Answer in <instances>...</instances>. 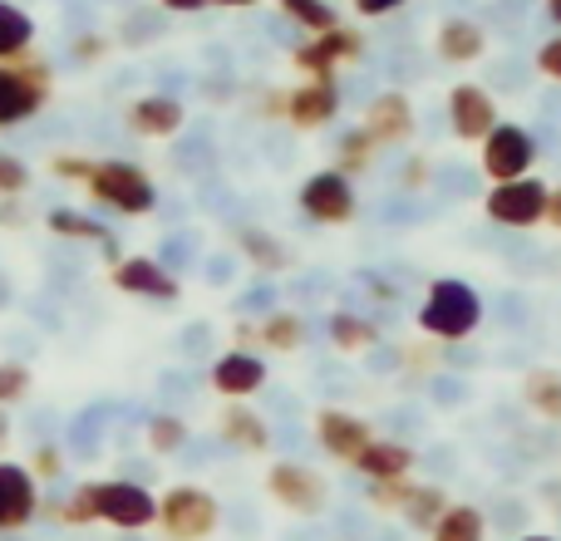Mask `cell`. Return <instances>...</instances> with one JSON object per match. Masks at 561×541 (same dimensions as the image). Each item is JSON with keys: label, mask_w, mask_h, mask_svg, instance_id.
Wrapping results in <instances>:
<instances>
[{"label": "cell", "mask_w": 561, "mask_h": 541, "mask_svg": "<svg viewBox=\"0 0 561 541\" xmlns=\"http://www.w3.org/2000/svg\"><path fill=\"white\" fill-rule=\"evenodd\" d=\"M478 320H483V300H478V290L468 286V280H454V276L434 280L424 310H419V325L434 339H448V345L473 335Z\"/></svg>", "instance_id": "cell-1"}, {"label": "cell", "mask_w": 561, "mask_h": 541, "mask_svg": "<svg viewBox=\"0 0 561 541\" xmlns=\"http://www.w3.org/2000/svg\"><path fill=\"white\" fill-rule=\"evenodd\" d=\"M89 507H94V522H108L118 532H144L158 522V497L138 483L124 477H108V483H84Z\"/></svg>", "instance_id": "cell-2"}, {"label": "cell", "mask_w": 561, "mask_h": 541, "mask_svg": "<svg viewBox=\"0 0 561 541\" xmlns=\"http://www.w3.org/2000/svg\"><path fill=\"white\" fill-rule=\"evenodd\" d=\"M217 522H222V507L203 487L183 483L173 493H163V503H158V527L168 532V541H207L217 532Z\"/></svg>", "instance_id": "cell-3"}, {"label": "cell", "mask_w": 561, "mask_h": 541, "mask_svg": "<svg viewBox=\"0 0 561 541\" xmlns=\"http://www.w3.org/2000/svg\"><path fill=\"white\" fill-rule=\"evenodd\" d=\"M89 187H94L99 203L118 207V212H128V217L153 212V203H158L148 173L144 168H134V163H99L94 173H89Z\"/></svg>", "instance_id": "cell-4"}, {"label": "cell", "mask_w": 561, "mask_h": 541, "mask_svg": "<svg viewBox=\"0 0 561 541\" xmlns=\"http://www.w3.org/2000/svg\"><path fill=\"white\" fill-rule=\"evenodd\" d=\"M533 158H537L533 134H527V128H517V124H497L493 134L483 138V173L493 177L497 187H503V183H517V177H527Z\"/></svg>", "instance_id": "cell-5"}, {"label": "cell", "mask_w": 561, "mask_h": 541, "mask_svg": "<svg viewBox=\"0 0 561 541\" xmlns=\"http://www.w3.org/2000/svg\"><path fill=\"white\" fill-rule=\"evenodd\" d=\"M547 193L552 187L537 183V177H517V183H503L488 193V217L503 227H537L547 217Z\"/></svg>", "instance_id": "cell-6"}, {"label": "cell", "mask_w": 561, "mask_h": 541, "mask_svg": "<svg viewBox=\"0 0 561 541\" xmlns=\"http://www.w3.org/2000/svg\"><path fill=\"white\" fill-rule=\"evenodd\" d=\"M300 207H306L310 222L340 227V222H350V217H355V187H350L345 173L325 168V173L306 177V187H300Z\"/></svg>", "instance_id": "cell-7"}, {"label": "cell", "mask_w": 561, "mask_h": 541, "mask_svg": "<svg viewBox=\"0 0 561 541\" xmlns=\"http://www.w3.org/2000/svg\"><path fill=\"white\" fill-rule=\"evenodd\" d=\"M266 487H272V497L280 507H290L300 517H316L325 507V477L310 473L306 463H276L266 473Z\"/></svg>", "instance_id": "cell-8"}, {"label": "cell", "mask_w": 561, "mask_h": 541, "mask_svg": "<svg viewBox=\"0 0 561 541\" xmlns=\"http://www.w3.org/2000/svg\"><path fill=\"white\" fill-rule=\"evenodd\" d=\"M39 513V483L30 468L0 463V532H25Z\"/></svg>", "instance_id": "cell-9"}, {"label": "cell", "mask_w": 561, "mask_h": 541, "mask_svg": "<svg viewBox=\"0 0 561 541\" xmlns=\"http://www.w3.org/2000/svg\"><path fill=\"white\" fill-rule=\"evenodd\" d=\"M359 49H365L359 30L335 25V30H325V35H316L310 45H300L296 49V65L306 69V74H316V84H330V69L345 65V59H359Z\"/></svg>", "instance_id": "cell-10"}, {"label": "cell", "mask_w": 561, "mask_h": 541, "mask_svg": "<svg viewBox=\"0 0 561 541\" xmlns=\"http://www.w3.org/2000/svg\"><path fill=\"white\" fill-rule=\"evenodd\" d=\"M316 438H320V448H325L335 463H355V458L375 444V434H369L365 418L345 414V408H320L316 414Z\"/></svg>", "instance_id": "cell-11"}, {"label": "cell", "mask_w": 561, "mask_h": 541, "mask_svg": "<svg viewBox=\"0 0 561 541\" xmlns=\"http://www.w3.org/2000/svg\"><path fill=\"white\" fill-rule=\"evenodd\" d=\"M448 118H454V134L468 138V143H483V138L497 128L493 99H488V89H478V84H458L454 94H448Z\"/></svg>", "instance_id": "cell-12"}, {"label": "cell", "mask_w": 561, "mask_h": 541, "mask_svg": "<svg viewBox=\"0 0 561 541\" xmlns=\"http://www.w3.org/2000/svg\"><path fill=\"white\" fill-rule=\"evenodd\" d=\"M262 384H266V365L256 355H247V349H232V355H222L213 365V389L227 399H247Z\"/></svg>", "instance_id": "cell-13"}, {"label": "cell", "mask_w": 561, "mask_h": 541, "mask_svg": "<svg viewBox=\"0 0 561 541\" xmlns=\"http://www.w3.org/2000/svg\"><path fill=\"white\" fill-rule=\"evenodd\" d=\"M365 134L375 138V143H399V138L414 134V108H409L404 94H379L369 99L365 108Z\"/></svg>", "instance_id": "cell-14"}, {"label": "cell", "mask_w": 561, "mask_h": 541, "mask_svg": "<svg viewBox=\"0 0 561 541\" xmlns=\"http://www.w3.org/2000/svg\"><path fill=\"white\" fill-rule=\"evenodd\" d=\"M114 286L128 290V296H148V300H173L178 296V280L168 276L153 256H128V262L114 270Z\"/></svg>", "instance_id": "cell-15"}, {"label": "cell", "mask_w": 561, "mask_h": 541, "mask_svg": "<svg viewBox=\"0 0 561 541\" xmlns=\"http://www.w3.org/2000/svg\"><path fill=\"white\" fill-rule=\"evenodd\" d=\"M340 114V94L335 84H306L296 94H286V118L296 128H320Z\"/></svg>", "instance_id": "cell-16"}, {"label": "cell", "mask_w": 561, "mask_h": 541, "mask_svg": "<svg viewBox=\"0 0 561 541\" xmlns=\"http://www.w3.org/2000/svg\"><path fill=\"white\" fill-rule=\"evenodd\" d=\"M355 468L369 477V483H394V477H409V468H414V448L375 438V444L355 458Z\"/></svg>", "instance_id": "cell-17"}, {"label": "cell", "mask_w": 561, "mask_h": 541, "mask_svg": "<svg viewBox=\"0 0 561 541\" xmlns=\"http://www.w3.org/2000/svg\"><path fill=\"white\" fill-rule=\"evenodd\" d=\"M39 104H45V89H39V79L15 74V69H0V124H15V118L35 114Z\"/></svg>", "instance_id": "cell-18"}, {"label": "cell", "mask_w": 561, "mask_h": 541, "mask_svg": "<svg viewBox=\"0 0 561 541\" xmlns=\"http://www.w3.org/2000/svg\"><path fill=\"white\" fill-rule=\"evenodd\" d=\"M222 438L232 448H242V453H266V448H272V428H266V418L252 414V408H242V404L222 408Z\"/></svg>", "instance_id": "cell-19"}, {"label": "cell", "mask_w": 561, "mask_h": 541, "mask_svg": "<svg viewBox=\"0 0 561 541\" xmlns=\"http://www.w3.org/2000/svg\"><path fill=\"white\" fill-rule=\"evenodd\" d=\"M438 55H444L448 65H473V59L483 55V30H478L473 20H444V30H438Z\"/></svg>", "instance_id": "cell-20"}, {"label": "cell", "mask_w": 561, "mask_h": 541, "mask_svg": "<svg viewBox=\"0 0 561 541\" xmlns=\"http://www.w3.org/2000/svg\"><path fill=\"white\" fill-rule=\"evenodd\" d=\"M178 124H183V104H178V99L153 94V99H138L134 104V128L138 134L168 138V134H178Z\"/></svg>", "instance_id": "cell-21"}, {"label": "cell", "mask_w": 561, "mask_h": 541, "mask_svg": "<svg viewBox=\"0 0 561 541\" xmlns=\"http://www.w3.org/2000/svg\"><path fill=\"white\" fill-rule=\"evenodd\" d=\"M488 537V517L478 513V507L468 503H448V513L434 522V532H428V541H483Z\"/></svg>", "instance_id": "cell-22"}, {"label": "cell", "mask_w": 561, "mask_h": 541, "mask_svg": "<svg viewBox=\"0 0 561 541\" xmlns=\"http://www.w3.org/2000/svg\"><path fill=\"white\" fill-rule=\"evenodd\" d=\"M523 399H527V408H533V414L561 424V375H557V369H533V375L523 379Z\"/></svg>", "instance_id": "cell-23"}, {"label": "cell", "mask_w": 561, "mask_h": 541, "mask_svg": "<svg viewBox=\"0 0 561 541\" xmlns=\"http://www.w3.org/2000/svg\"><path fill=\"white\" fill-rule=\"evenodd\" d=\"M399 513H404V522H409V527H419V532H434V522L448 513V497L438 493V487H419V483H414Z\"/></svg>", "instance_id": "cell-24"}, {"label": "cell", "mask_w": 561, "mask_h": 541, "mask_svg": "<svg viewBox=\"0 0 561 541\" xmlns=\"http://www.w3.org/2000/svg\"><path fill=\"white\" fill-rule=\"evenodd\" d=\"M30 35H35V20H25V10H15L10 0H0V59L25 49Z\"/></svg>", "instance_id": "cell-25"}, {"label": "cell", "mask_w": 561, "mask_h": 541, "mask_svg": "<svg viewBox=\"0 0 561 541\" xmlns=\"http://www.w3.org/2000/svg\"><path fill=\"white\" fill-rule=\"evenodd\" d=\"M330 339H335L340 349H369L379 339V330L369 325V320H359V315H330Z\"/></svg>", "instance_id": "cell-26"}, {"label": "cell", "mask_w": 561, "mask_h": 541, "mask_svg": "<svg viewBox=\"0 0 561 541\" xmlns=\"http://www.w3.org/2000/svg\"><path fill=\"white\" fill-rule=\"evenodd\" d=\"M280 10H286L296 25H306V30H316V35H325V30H335L340 25V15L325 5V0H280Z\"/></svg>", "instance_id": "cell-27"}, {"label": "cell", "mask_w": 561, "mask_h": 541, "mask_svg": "<svg viewBox=\"0 0 561 541\" xmlns=\"http://www.w3.org/2000/svg\"><path fill=\"white\" fill-rule=\"evenodd\" d=\"M183 444H187V424H183V418L158 414L153 424H148V448H153V453H178Z\"/></svg>", "instance_id": "cell-28"}, {"label": "cell", "mask_w": 561, "mask_h": 541, "mask_svg": "<svg viewBox=\"0 0 561 541\" xmlns=\"http://www.w3.org/2000/svg\"><path fill=\"white\" fill-rule=\"evenodd\" d=\"M262 339L272 349H296L300 339H306V325H300V315H272L262 325Z\"/></svg>", "instance_id": "cell-29"}, {"label": "cell", "mask_w": 561, "mask_h": 541, "mask_svg": "<svg viewBox=\"0 0 561 541\" xmlns=\"http://www.w3.org/2000/svg\"><path fill=\"white\" fill-rule=\"evenodd\" d=\"M369 153H375V138H369L365 128L345 134V143H340V168H335V173H359V168H369Z\"/></svg>", "instance_id": "cell-30"}, {"label": "cell", "mask_w": 561, "mask_h": 541, "mask_svg": "<svg viewBox=\"0 0 561 541\" xmlns=\"http://www.w3.org/2000/svg\"><path fill=\"white\" fill-rule=\"evenodd\" d=\"M242 246L252 252V262H256V266H272V270H276V266H286V262H290L286 246L272 242L266 232H242Z\"/></svg>", "instance_id": "cell-31"}, {"label": "cell", "mask_w": 561, "mask_h": 541, "mask_svg": "<svg viewBox=\"0 0 561 541\" xmlns=\"http://www.w3.org/2000/svg\"><path fill=\"white\" fill-rule=\"evenodd\" d=\"M49 227H55V232H65V237H94V242H104V227L99 222H89V217H79V212H55L49 217Z\"/></svg>", "instance_id": "cell-32"}, {"label": "cell", "mask_w": 561, "mask_h": 541, "mask_svg": "<svg viewBox=\"0 0 561 541\" xmlns=\"http://www.w3.org/2000/svg\"><path fill=\"white\" fill-rule=\"evenodd\" d=\"M30 389V369L25 365H0V404H15Z\"/></svg>", "instance_id": "cell-33"}, {"label": "cell", "mask_w": 561, "mask_h": 541, "mask_svg": "<svg viewBox=\"0 0 561 541\" xmlns=\"http://www.w3.org/2000/svg\"><path fill=\"white\" fill-rule=\"evenodd\" d=\"M409 477H394V483H369V503L375 507H404V497H409Z\"/></svg>", "instance_id": "cell-34"}, {"label": "cell", "mask_w": 561, "mask_h": 541, "mask_svg": "<svg viewBox=\"0 0 561 541\" xmlns=\"http://www.w3.org/2000/svg\"><path fill=\"white\" fill-rule=\"evenodd\" d=\"M25 183H30V168L20 163V158H5V153H0V193H20Z\"/></svg>", "instance_id": "cell-35"}, {"label": "cell", "mask_w": 561, "mask_h": 541, "mask_svg": "<svg viewBox=\"0 0 561 541\" xmlns=\"http://www.w3.org/2000/svg\"><path fill=\"white\" fill-rule=\"evenodd\" d=\"M537 65H542V74L561 79V35H557V39H547V45H542V55H537Z\"/></svg>", "instance_id": "cell-36"}, {"label": "cell", "mask_w": 561, "mask_h": 541, "mask_svg": "<svg viewBox=\"0 0 561 541\" xmlns=\"http://www.w3.org/2000/svg\"><path fill=\"white\" fill-rule=\"evenodd\" d=\"M35 473H39V477H55V473H59V453H55V448H39ZM39 477H35V483H39Z\"/></svg>", "instance_id": "cell-37"}, {"label": "cell", "mask_w": 561, "mask_h": 541, "mask_svg": "<svg viewBox=\"0 0 561 541\" xmlns=\"http://www.w3.org/2000/svg\"><path fill=\"white\" fill-rule=\"evenodd\" d=\"M404 0H355L359 15H389V10H399Z\"/></svg>", "instance_id": "cell-38"}, {"label": "cell", "mask_w": 561, "mask_h": 541, "mask_svg": "<svg viewBox=\"0 0 561 541\" xmlns=\"http://www.w3.org/2000/svg\"><path fill=\"white\" fill-rule=\"evenodd\" d=\"M542 222H552L557 232H561V187H552V193H547V217Z\"/></svg>", "instance_id": "cell-39"}, {"label": "cell", "mask_w": 561, "mask_h": 541, "mask_svg": "<svg viewBox=\"0 0 561 541\" xmlns=\"http://www.w3.org/2000/svg\"><path fill=\"white\" fill-rule=\"evenodd\" d=\"M163 5H168V10H197L203 0H163Z\"/></svg>", "instance_id": "cell-40"}, {"label": "cell", "mask_w": 561, "mask_h": 541, "mask_svg": "<svg viewBox=\"0 0 561 541\" xmlns=\"http://www.w3.org/2000/svg\"><path fill=\"white\" fill-rule=\"evenodd\" d=\"M547 15H552L557 25H561V0H547Z\"/></svg>", "instance_id": "cell-41"}, {"label": "cell", "mask_w": 561, "mask_h": 541, "mask_svg": "<svg viewBox=\"0 0 561 541\" xmlns=\"http://www.w3.org/2000/svg\"><path fill=\"white\" fill-rule=\"evenodd\" d=\"M5 438H10V424H5V414H0V444H5Z\"/></svg>", "instance_id": "cell-42"}, {"label": "cell", "mask_w": 561, "mask_h": 541, "mask_svg": "<svg viewBox=\"0 0 561 541\" xmlns=\"http://www.w3.org/2000/svg\"><path fill=\"white\" fill-rule=\"evenodd\" d=\"M217 5H252V0H217Z\"/></svg>", "instance_id": "cell-43"}, {"label": "cell", "mask_w": 561, "mask_h": 541, "mask_svg": "<svg viewBox=\"0 0 561 541\" xmlns=\"http://www.w3.org/2000/svg\"><path fill=\"white\" fill-rule=\"evenodd\" d=\"M517 541H552V537H517Z\"/></svg>", "instance_id": "cell-44"}]
</instances>
